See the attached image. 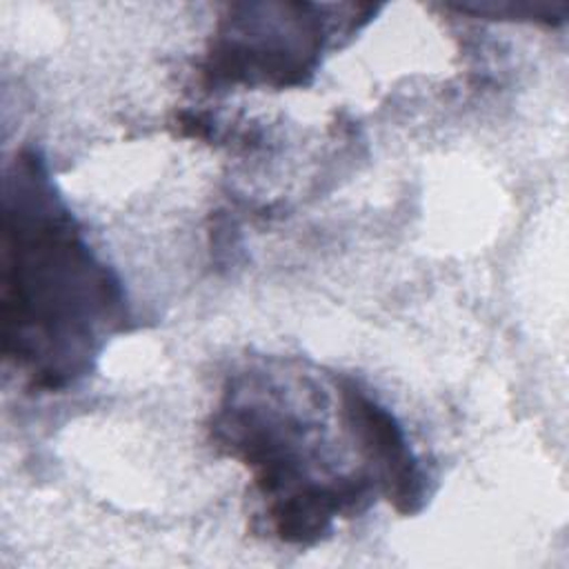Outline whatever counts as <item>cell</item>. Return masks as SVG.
<instances>
[{
	"label": "cell",
	"mask_w": 569,
	"mask_h": 569,
	"mask_svg": "<svg viewBox=\"0 0 569 569\" xmlns=\"http://www.w3.org/2000/svg\"><path fill=\"white\" fill-rule=\"evenodd\" d=\"M116 307V282L49 193L38 158L24 156L7 182L4 202V353L31 365L40 345L38 358H47L42 385L58 387L71 380L62 358L80 371L78 358L91 351L87 340L96 338V322Z\"/></svg>",
	"instance_id": "cell-1"
}]
</instances>
